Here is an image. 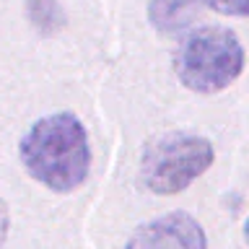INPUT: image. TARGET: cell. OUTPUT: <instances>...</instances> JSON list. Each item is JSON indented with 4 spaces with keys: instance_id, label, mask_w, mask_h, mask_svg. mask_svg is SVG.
<instances>
[{
    "instance_id": "1",
    "label": "cell",
    "mask_w": 249,
    "mask_h": 249,
    "mask_svg": "<svg viewBox=\"0 0 249 249\" xmlns=\"http://www.w3.org/2000/svg\"><path fill=\"white\" fill-rule=\"evenodd\" d=\"M18 159L42 187L52 192H73L91 171L89 132L70 112L47 114L21 138Z\"/></svg>"
},
{
    "instance_id": "2",
    "label": "cell",
    "mask_w": 249,
    "mask_h": 249,
    "mask_svg": "<svg viewBox=\"0 0 249 249\" xmlns=\"http://www.w3.org/2000/svg\"><path fill=\"white\" fill-rule=\"evenodd\" d=\"M244 70V47L226 26H200L187 34L174 54V73L195 93H218Z\"/></svg>"
},
{
    "instance_id": "3",
    "label": "cell",
    "mask_w": 249,
    "mask_h": 249,
    "mask_svg": "<svg viewBox=\"0 0 249 249\" xmlns=\"http://www.w3.org/2000/svg\"><path fill=\"white\" fill-rule=\"evenodd\" d=\"M213 143L195 132H166L145 145L140 179L156 195H177L187 190L213 166Z\"/></svg>"
},
{
    "instance_id": "4",
    "label": "cell",
    "mask_w": 249,
    "mask_h": 249,
    "mask_svg": "<svg viewBox=\"0 0 249 249\" xmlns=\"http://www.w3.org/2000/svg\"><path fill=\"white\" fill-rule=\"evenodd\" d=\"M127 249H208V236L192 215L166 213L140 226Z\"/></svg>"
},
{
    "instance_id": "5",
    "label": "cell",
    "mask_w": 249,
    "mask_h": 249,
    "mask_svg": "<svg viewBox=\"0 0 249 249\" xmlns=\"http://www.w3.org/2000/svg\"><path fill=\"white\" fill-rule=\"evenodd\" d=\"M200 0H151L148 18L161 34H179L197 18Z\"/></svg>"
},
{
    "instance_id": "6",
    "label": "cell",
    "mask_w": 249,
    "mask_h": 249,
    "mask_svg": "<svg viewBox=\"0 0 249 249\" xmlns=\"http://www.w3.org/2000/svg\"><path fill=\"white\" fill-rule=\"evenodd\" d=\"M29 18L39 31H54L62 26V8L57 0H29Z\"/></svg>"
},
{
    "instance_id": "7",
    "label": "cell",
    "mask_w": 249,
    "mask_h": 249,
    "mask_svg": "<svg viewBox=\"0 0 249 249\" xmlns=\"http://www.w3.org/2000/svg\"><path fill=\"white\" fill-rule=\"evenodd\" d=\"M210 11L221 16H239V18H249V0H200Z\"/></svg>"
},
{
    "instance_id": "8",
    "label": "cell",
    "mask_w": 249,
    "mask_h": 249,
    "mask_svg": "<svg viewBox=\"0 0 249 249\" xmlns=\"http://www.w3.org/2000/svg\"><path fill=\"white\" fill-rule=\"evenodd\" d=\"M5 236H8V210L0 202V247L5 244Z\"/></svg>"
},
{
    "instance_id": "9",
    "label": "cell",
    "mask_w": 249,
    "mask_h": 249,
    "mask_svg": "<svg viewBox=\"0 0 249 249\" xmlns=\"http://www.w3.org/2000/svg\"><path fill=\"white\" fill-rule=\"evenodd\" d=\"M244 241L249 244V218H247V223H244Z\"/></svg>"
}]
</instances>
